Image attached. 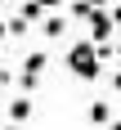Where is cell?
Listing matches in <instances>:
<instances>
[{
  "label": "cell",
  "instance_id": "8992f818",
  "mask_svg": "<svg viewBox=\"0 0 121 130\" xmlns=\"http://www.w3.org/2000/svg\"><path fill=\"white\" fill-rule=\"evenodd\" d=\"M90 121H94V126H108V121H112V108H108L103 99H99V103H90Z\"/></svg>",
  "mask_w": 121,
  "mask_h": 130
},
{
  "label": "cell",
  "instance_id": "7a4b0ae2",
  "mask_svg": "<svg viewBox=\"0 0 121 130\" xmlns=\"http://www.w3.org/2000/svg\"><path fill=\"white\" fill-rule=\"evenodd\" d=\"M45 63H49V54H45V50H31V54H27L23 76H18V90H23V94H31V90L40 85V72H45Z\"/></svg>",
  "mask_w": 121,
  "mask_h": 130
},
{
  "label": "cell",
  "instance_id": "52a82bcc",
  "mask_svg": "<svg viewBox=\"0 0 121 130\" xmlns=\"http://www.w3.org/2000/svg\"><path fill=\"white\" fill-rule=\"evenodd\" d=\"M40 9H45L40 0H23V5H18V18H27V23H36V18H40Z\"/></svg>",
  "mask_w": 121,
  "mask_h": 130
},
{
  "label": "cell",
  "instance_id": "7c38bea8",
  "mask_svg": "<svg viewBox=\"0 0 121 130\" xmlns=\"http://www.w3.org/2000/svg\"><path fill=\"white\" fill-rule=\"evenodd\" d=\"M90 5H94V9H103V5H108V0H90Z\"/></svg>",
  "mask_w": 121,
  "mask_h": 130
},
{
  "label": "cell",
  "instance_id": "ac0fdd59",
  "mask_svg": "<svg viewBox=\"0 0 121 130\" xmlns=\"http://www.w3.org/2000/svg\"><path fill=\"white\" fill-rule=\"evenodd\" d=\"M0 5H5V0H0Z\"/></svg>",
  "mask_w": 121,
  "mask_h": 130
},
{
  "label": "cell",
  "instance_id": "30bf717a",
  "mask_svg": "<svg viewBox=\"0 0 121 130\" xmlns=\"http://www.w3.org/2000/svg\"><path fill=\"white\" fill-rule=\"evenodd\" d=\"M40 5H45V9H58V5H67V0H40Z\"/></svg>",
  "mask_w": 121,
  "mask_h": 130
},
{
  "label": "cell",
  "instance_id": "4fadbf2b",
  "mask_svg": "<svg viewBox=\"0 0 121 130\" xmlns=\"http://www.w3.org/2000/svg\"><path fill=\"white\" fill-rule=\"evenodd\" d=\"M5 36H9V27H5V23H0V40H5Z\"/></svg>",
  "mask_w": 121,
  "mask_h": 130
},
{
  "label": "cell",
  "instance_id": "9c48e42d",
  "mask_svg": "<svg viewBox=\"0 0 121 130\" xmlns=\"http://www.w3.org/2000/svg\"><path fill=\"white\" fill-rule=\"evenodd\" d=\"M112 27H117V31H121V5H117V9H112Z\"/></svg>",
  "mask_w": 121,
  "mask_h": 130
},
{
  "label": "cell",
  "instance_id": "e0dca14e",
  "mask_svg": "<svg viewBox=\"0 0 121 130\" xmlns=\"http://www.w3.org/2000/svg\"><path fill=\"white\" fill-rule=\"evenodd\" d=\"M13 5H23V0H13Z\"/></svg>",
  "mask_w": 121,
  "mask_h": 130
},
{
  "label": "cell",
  "instance_id": "8fae6325",
  "mask_svg": "<svg viewBox=\"0 0 121 130\" xmlns=\"http://www.w3.org/2000/svg\"><path fill=\"white\" fill-rule=\"evenodd\" d=\"M112 90H121V72H117V76H112Z\"/></svg>",
  "mask_w": 121,
  "mask_h": 130
},
{
  "label": "cell",
  "instance_id": "3957f363",
  "mask_svg": "<svg viewBox=\"0 0 121 130\" xmlns=\"http://www.w3.org/2000/svg\"><path fill=\"white\" fill-rule=\"evenodd\" d=\"M85 23H90V40H94V45L112 40V31H117V27H112V13H103V9H90Z\"/></svg>",
  "mask_w": 121,
  "mask_h": 130
},
{
  "label": "cell",
  "instance_id": "6da1fadb",
  "mask_svg": "<svg viewBox=\"0 0 121 130\" xmlns=\"http://www.w3.org/2000/svg\"><path fill=\"white\" fill-rule=\"evenodd\" d=\"M67 67H72V76H81V81H99V76H103L99 45H94V40H81V45H72V50H67Z\"/></svg>",
  "mask_w": 121,
  "mask_h": 130
},
{
  "label": "cell",
  "instance_id": "2e32d148",
  "mask_svg": "<svg viewBox=\"0 0 121 130\" xmlns=\"http://www.w3.org/2000/svg\"><path fill=\"white\" fill-rule=\"evenodd\" d=\"M5 130H23V126H13V121H9V126H5Z\"/></svg>",
  "mask_w": 121,
  "mask_h": 130
},
{
  "label": "cell",
  "instance_id": "277c9868",
  "mask_svg": "<svg viewBox=\"0 0 121 130\" xmlns=\"http://www.w3.org/2000/svg\"><path fill=\"white\" fill-rule=\"evenodd\" d=\"M9 121H13V126L31 121V99H27V94H13V99H9Z\"/></svg>",
  "mask_w": 121,
  "mask_h": 130
},
{
  "label": "cell",
  "instance_id": "ba28073f",
  "mask_svg": "<svg viewBox=\"0 0 121 130\" xmlns=\"http://www.w3.org/2000/svg\"><path fill=\"white\" fill-rule=\"evenodd\" d=\"M90 9H94L90 0H72V18H90Z\"/></svg>",
  "mask_w": 121,
  "mask_h": 130
},
{
  "label": "cell",
  "instance_id": "9a60e30c",
  "mask_svg": "<svg viewBox=\"0 0 121 130\" xmlns=\"http://www.w3.org/2000/svg\"><path fill=\"white\" fill-rule=\"evenodd\" d=\"M112 50H117V58H121V40H117V45H112Z\"/></svg>",
  "mask_w": 121,
  "mask_h": 130
},
{
  "label": "cell",
  "instance_id": "5b68a950",
  "mask_svg": "<svg viewBox=\"0 0 121 130\" xmlns=\"http://www.w3.org/2000/svg\"><path fill=\"white\" fill-rule=\"evenodd\" d=\"M63 31H67V18H63V13H49V18H45V36H49V40H58Z\"/></svg>",
  "mask_w": 121,
  "mask_h": 130
},
{
  "label": "cell",
  "instance_id": "5bb4252c",
  "mask_svg": "<svg viewBox=\"0 0 121 130\" xmlns=\"http://www.w3.org/2000/svg\"><path fill=\"white\" fill-rule=\"evenodd\" d=\"M108 130H121V121H108Z\"/></svg>",
  "mask_w": 121,
  "mask_h": 130
}]
</instances>
